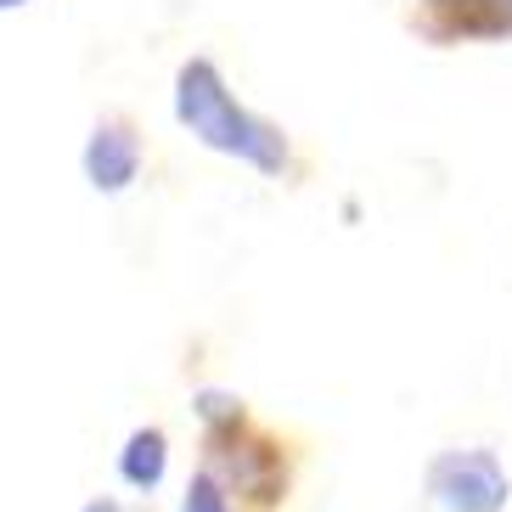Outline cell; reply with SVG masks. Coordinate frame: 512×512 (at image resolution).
<instances>
[{"mask_svg":"<svg viewBox=\"0 0 512 512\" xmlns=\"http://www.w3.org/2000/svg\"><path fill=\"white\" fill-rule=\"evenodd\" d=\"M197 417H203V473L231 496V507H282L293 490V445L248 417V406L226 389L197 394Z\"/></svg>","mask_w":512,"mask_h":512,"instance_id":"6da1fadb","label":"cell"},{"mask_svg":"<svg viewBox=\"0 0 512 512\" xmlns=\"http://www.w3.org/2000/svg\"><path fill=\"white\" fill-rule=\"evenodd\" d=\"M175 119L209 152H226L237 164L271 175V181L293 169L287 130L276 119H265V113H254V107H242L214 57H186L175 68Z\"/></svg>","mask_w":512,"mask_h":512,"instance_id":"7a4b0ae2","label":"cell"},{"mask_svg":"<svg viewBox=\"0 0 512 512\" xmlns=\"http://www.w3.org/2000/svg\"><path fill=\"white\" fill-rule=\"evenodd\" d=\"M428 496L439 512H501L512 496V479L496 451L467 445V451H439L428 462Z\"/></svg>","mask_w":512,"mask_h":512,"instance_id":"3957f363","label":"cell"},{"mask_svg":"<svg viewBox=\"0 0 512 512\" xmlns=\"http://www.w3.org/2000/svg\"><path fill=\"white\" fill-rule=\"evenodd\" d=\"M85 181L91 192L102 197H119L141 181V164H147V136H141V124L130 113H102L91 124V141H85Z\"/></svg>","mask_w":512,"mask_h":512,"instance_id":"277c9868","label":"cell"},{"mask_svg":"<svg viewBox=\"0 0 512 512\" xmlns=\"http://www.w3.org/2000/svg\"><path fill=\"white\" fill-rule=\"evenodd\" d=\"M428 40H512V0H467L445 23H428Z\"/></svg>","mask_w":512,"mask_h":512,"instance_id":"5b68a950","label":"cell"},{"mask_svg":"<svg viewBox=\"0 0 512 512\" xmlns=\"http://www.w3.org/2000/svg\"><path fill=\"white\" fill-rule=\"evenodd\" d=\"M164 473H169V434L158 428V422H147V428H136V434L124 439L119 479L130 484V490H158Z\"/></svg>","mask_w":512,"mask_h":512,"instance_id":"8992f818","label":"cell"},{"mask_svg":"<svg viewBox=\"0 0 512 512\" xmlns=\"http://www.w3.org/2000/svg\"><path fill=\"white\" fill-rule=\"evenodd\" d=\"M181 512H237V507H231L226 490H220V484H214L203 467H197L192 484H186V496H181Z\"/></svg>","mask_w":512,"mask_h":512,"instance_id":"52a82bcc","label":"cell"},{"mask_svg":"<svg viewBox=\"0 0 512 512\" xmlns=\"http://www.w3.org/2000/svg\"><path fill=\"white\" fill-rule=\"evenodd\" d=\"M422 6H428V17H422L417 29H428V23H445V17H451V12H462L467 0H422Z\"/></svg>","mask_w":512,"mask_h":512,"instance_id":"ba28073f","label":"cell"},{"mask_svg":"<svg viewBox=\"0 0 512 512\" xmlns=\"http://www.w3.org/2000/svg\"><path fill=\"white\" fill-rule=\"evenodd\" d=\"M79 512H124V507H119V496H96V501H85Z\"/></svg>","mask_w":512,"mask_h":512,"instance_id":"9c48e42d","label":"cell"},{"mask_svg":"<svg viewBox=\"0 0 512 512\" xmlns=\"http://www.w3.org/2000/svg\"><path fill=\"white\" fill-rule=\"evenodd\" d=\"M12 6H29V0H0V12H12Z\"/></svg>","mask_w":512,"mask_h":512,"instance_id":"30bf717a","label":"cell"}]
</instances>
